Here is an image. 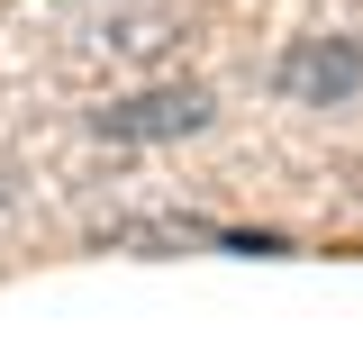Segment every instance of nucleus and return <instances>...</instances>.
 <instances>
[{
  "label": "nucleus",
  "mask_w": 363,
  "mask_h": 363,
  "mask_svg": "<svg viewBox=\"0 0 363 363\" xmlns=\"http://www.w3.org/2000/svg\"><path fill=\"white\" fill-rule=\"evenodd\" d=\"M0 200H9V182H0Z\"/></svg>",
  "instance_id": "obj_5"
},
{
  "label": "nucleus",
  "mask_w": 363,
  "mask_h": 363,
  "mask_svg": "<svg viewBox=\"0 0 363 363\" xmlns=\"http://www.w3.org/2000/svg\"><path fill=\"white\" fill-rule=\"evenodd\" d=\"M91 128L109 145H173V136L209 128V91L200 82H155V91H128V100H100Z\"/></svg>",
  "instance_id": "obj_1"
},
{
  "label": "nucleus",
  "mask_w": 363,
  "mask_h": 363,
  "mask_svg": "<svg viewBox=\"0 0 363 363\" xmlns=\"http://www.w3.org/2000/svg\"><path fill=\"white\" fill-rule=\"evenodd\" d=\"M164 28H173L164 9H136V18H118V28H109V45H118V55H155V45H173Z\"/></svg>",
  "instance_id": "obj_3"
},
{
  "label": "nucleus",
  "mask_w": 363,
  "mask_h": 363,
  "mask_svg": "<svg viewBox=\"0 0 363 363\" xmlns=\"http://www.w3.org/2000/svg\"><path fill=\"white\" fill-rule=\"evenodd\" d=\"M18 9H55V0H18Z\"/></svg>",
  "instance_id": "obj_4"
},
{
  "label": "nucleus",
  "mask_w": 363,
  "mask_h": 363,
  "mask_svg": "<svg viewBox=\"0 0 363 363\" xmlns=\"http://www.w3.org/2000/svg\"><path fill=\"white\" fill-rule=\"evenodd\" d=\"M272 82L300 109H345V100H363V45L354 37H291Z\"/></svg>",
  "instance_id": "obj_2"
}]
</instances>
